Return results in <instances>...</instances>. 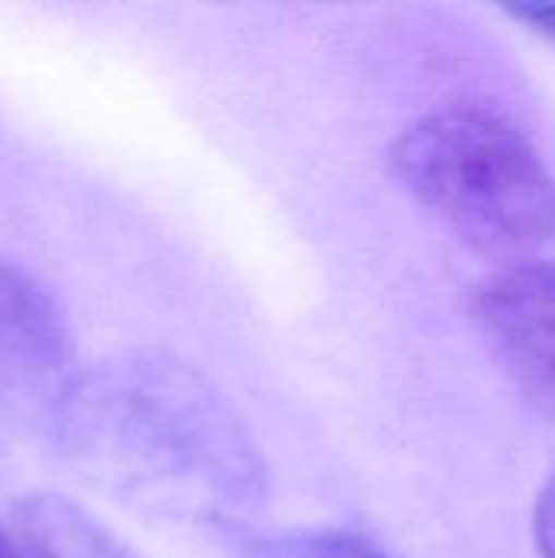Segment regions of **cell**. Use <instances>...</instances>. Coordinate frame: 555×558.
<instances>
[{
	"mask_svg": "<svg viewBox=\"0 0 555 558\" xmlns=\"http://www.w3.org/2000/svg\"><path fill=\"white\" fill-rule=\"evenodd\" d=\"M65 428L101 481L164 517L229 526L265 497L239 415L177 360L131 356L72 386Z\"/></svg>",
	"mask_w": 555,
	"mask_h": 558,
	"instance_id": "obj_1",
	"label": "cell"
},
{
	"mask_svg": "<svg viewBox=\"0 0 555 558\" xmlns=\"http://www.w3.org/2000/svg\"><path fill=\"white\" fill-rule=\"evenodd\" d=\"M399 183L461 242L514 265L555 242V177L504 118L445 108L389 150Z\"/></svg>",
	"mask_w": 555,
	"mask_h": 558,
	"instance_id": "obj_2",
	"label": "cell"
},
{
	"mask_svg": "<svg viewBox=\"0 0 555 558\" xmlns=\"http://www.w3.org/2000/svg\"><path fill=\"white\" fill-rule=\"evenodd\" d=\"M471 317L520 392L555 415V268L507 265L484 278L471 298Z\"/></svg>",
	"mask_w": 555,
	"mask_h": 558,
	"instance_id": "obj_3",
	"label": "cell"
},
{
	"mask_svg": "<svg viewBox=\"0 0 555 558\" xmlns=\"http://www.w3.org/2000/svg\"><path fill=\"white\" fill-rule=\"evenodd\" d=\"M72 343L52 298L20 268L0 262V389L16 396H65Z\"/></svg>",
	"mask_w": 555,
	"mask_h": 558,
	"instance_id": "obj_4",
	"label": "cell"
},
{
	"mask_svg": "<svg viewBox=\"0 0 555 558\" xmlns=\"http://www.w3.org/2000/svg\"><path fill=\"white\" fill-rule=\"evenodd\" d=\"M13 530L26 558H141L88 510L59 494L23 497L13 507Z\"/></svg>",
	"mask_w": 555,
	"mask_h": 558,
	"instance_id": "obj_5",
	"label": "cell"
},
{
	"mask_svg": "<svg viewBox=\"0 0 555 558\" xmlns=\"http://www.w3.org/2000/svg\"><path fill=\"white\" fill-rule=\"evenodd\" d=\"M262 558H386L373 543L350 533H301L265 546Z\"/></svg>",
	"mask_w": 555,
	"mask_h": 558,
	"instance_id": "obj_6",
	"label": "cell"
},
{
	"mask_svg": "<svg viewBox=\"0 0 555 558\" xmlns=\"http://www.w3.org/2000/svg\"><path fill=\"white\" fill-rule=\"evenodd\" d=\"M533 536L543 558H555V474L546 481L536 510H533Z\"/></svg>",
	"mask_w": 555,
	"mask_h": 558,
	"instance_id": "obj_7",
	"label": "cell"
},
{
	"mask_svg": "<svg viewBox=\"0 0 555 558\" xmlns=\"http://www.w3.org/2000/svg\"><path fill=\"white\" fill-rule=\"evenodd\" d=\"M514 13L530 23L536 33H543L550 43H555V3H520L514 7Z\"/></svg>",
	"mask_w": 555,
	"mask_h": 558,
	"instance_id": "obj_8",
	"label": "cell"
},
{
	"mask_svg": "<svg viewBox=\"0 0 555 558\" xmlns=\"http://www.w3.org/2000/svg\"><path fill=\"white\" fill-rule=\"evenodd\" d=\"M0 558H26L20 549H16V543H13V536L0 526Z\"/></svg>",
	"mask_w": 555,
	"mask_h": 558,
	"instance_id": "obj_9",
	"label": "cell"
}]
</instances>
